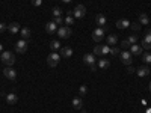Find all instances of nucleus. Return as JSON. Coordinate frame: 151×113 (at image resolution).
<instances>
[{
  "label": "nucleus",
  "instance_id": "nucleus-1",
  "mask_svg": "<svg viewBox=\"0 0 151 113\" xmlns=\"http://www.w3.org/2000/svg\"><path fill=\"white\" fill-rule=\"evenodd\" d=\"M0 57H2L3 64L8 65V67H11V65L15 64V54L12 53V51H3L2 54H0Z\"/></svg>",
  "mask_w": 151,
  "mask_h": 113
},
{
  "label": "nucleus",
  "instance_id": "nucleus-2",
  "mask_svg": "<svg viewBox=\"0 0 151 113\" xmlns=\"http://www.w3.org/2000/svg\"><path fill=\"white\" fill-rule=\"evenodd\" d=\"M56 33H58V36L60 38V39H68V38L71 36V33H73V30H71L68 26H65V27H64V26H60V27L58 29Z\"/></svg>",
  "mask_w": 151,
  "mask_h": 113
},
{
  "label": "nucleus",
  "instance_id": "nucleus-3",
  "mask_svg": "<svg viewBox=\"0 0 151 113\" xmlns=\"http://www.w3.org/2000/svg\"><path fill=\"white\" fill-rule=\"evenodd\" d=\"M59 60H60V54H58V53L53 51V53H50V54H48V57H47V64H48V67L55 68V67H58Z\"/></svg>",
  "mask_w": 151,
  "mask_h": 113
},
{
  "label": "nucleus",
  "instance_id": "nucleus-4",
  "mask_svg": "<svg viewBox=\"0 0 151 113\" xmlns=\"http://www.w3.org/2000/svg\"><path fill=\"white\" fill-rule=\"evenodd\" d=\"M85 14H86V8H85L83 5H77V6L74 8V11H73V17H74L76 20L83 18Z\"/></svg>",
  "mask_w": 151,
  "mask_h": 113
},
{
  "label": "nucleus",
  "instance_id": "nucleus-5",
  "mask_svg": "<svg viewBox=\"0 0 151 113\" xmlns=\"http://www.w3.org/2000/svg\"><path fill=\"white\" fill-rule=\"evenodd\" d=\"M104 32H106V30H104L103 27H97V29L92 32V39H94L95 42H100V41L104 38Z\"/></svg>",
  "mask_w": 151,
  "mask_h": 113
},
{
  "label": "nucleus",
  "instance_id": "nucleus-6",
  "mask_svg": "<svg viewBox=\"0 0 151 113\" xmlns=\"http://www.w3.org/2000/svg\"><path fill=\"white\" fill-rule=\"evenodd\" d=\"M26 50H27V41L26 39H20L17 44H15V51L23 54V53H26Z\"/></svg>",
  "mask_w": 151,
  "mask_h": 113
},
{
  "label": "nucleus",
  "instance_id": "nucleus-7",
  "mask_svg": "<svg viewBox=\"0 0 151 113\" xmlns=\"http://www.w3.org/2000/svg\"><path fill=\"white\" fill-rule=\"evenodd\" d=\"M119 57H121V62L124 65H132V62H133V59H132V53H129V51H124L122 53H119Z\"/></svg>",
  "mask_w": 151,
  "mask_h": 113
},
{
  "label": "nucleus",
  "instance_id": "nucleus-8",
  "mask_svg": "<svg viewBox=\"0 0 151 113\" xmlns=\"http://www.w3.org/2000/svg\"><path fill=\"white\" fill-rule=\"evenodd\" d=\"M3 75H5L8 80H15V79H17V71H15L14 68L8 67V68L3 69Z\"/></svg>",
  "mask_w": 151,
  "mask_h": 113
},
{
  "label": "nucleus",
  "instance_id": "nucleus-9",
  "mask_svg": "<svg viewBox=\"0 0 151 113\" xmlns=\"http://www.w3.org/2000/svg\"><path fill=\"white\" fill-rule=\"evenodd\" d=\"M145 50H151V30L147 32V35L144 36V39H142V45Z\"/></svg>",
  "mask_w": 151,
  "mask_h": 113
},
{
  "label": "nucleus",
  "instance_id": "nucleus-10",
  "mask_svg": "<svg viewBox=\"0 0 151 113\" xmlns=\"http://www.w3.org/2000/svg\"><path fill=\"white\" fill-rule=\"evenodd\" d=\"M59 54H60V57L68 59V57L73 56V48H71V47H62V48L59 50Z\"/></svg>",
  "mask_w": 151,
  "mask_h": 113
},
{
  "label": "nucleus",
  "instance_id": "nucleus-11",
  "mask_svg": "<svg viewBox=\"0 0 151 113\" xmlns=\"http://www.w3.org/2000/svg\"><path fill=\"white\" fill-rule=\"evenodd\" d=\"M17 101H18L17 94L11 92V94H8V95H6V103H8L9 106H15V104H17Z\"/></svg>",
  "mask_w": 151,
  "mask_h": 113
},
{
  "label": "nucleus",
  "instance_id": "nucleus-12",
  "mask_svg": "<svg viewBox=\"0 0 151 113\" xmlns=\"http://www.w3.org/2000/svg\"><path fill=\"white\" fill-rule=\"evenodd\" d=\"M95 23H97V26H98V27H106L107 20H106V17H104L103 14H98V15L95 17Z\"/></svg>",
  "mask_w": 151,
  "mask_h": 113
},
{
  "label": "nucleus",
  "instance_id": "nucleus-13",
  "mask_svg": "<svg viewBox=\"0 0 151 113\" xmlns=\"http://www.w3.org/2000/svg\"><path fill=\"white\" fill-rule=\"evenodd\" d=\"M97 67H98V69H107V68L110 67V60H109V59H104V57H101V59L98 60Z\"/></svg>",
  "mask_w": 151,
  "mask_h": 113
},
{
  "label": "nucleus",
  "instance_id": "nucleus-14",
  "mask_svg": "<svg viewBox=\"0 0 151 113\" xmlns=\"http://www.w3.org/2000/svg\"><path fill=\"white\" fill-rule=\"evenodd\" d=\"M136 74L139 75V77H147V75L150 74V68L147 67V65H144V67H139L136 69Z\"/></svg>",
  "mask_w": 151,
  "mask_h": 113
},
{
  "label": "nucleus",
  "instance_id": "nucleus-15",
  "mask_svg": "<svg viewBox=\"0 0 151 113\" xmlns=\"http://www.w3.org/2000/svg\"><path fill=\"white\" fill-rule=\"evenodd\" d=\"M45 32H47V33H56V32H58V26H56L53 21H48V23L45 24Z\"/></svg>",
  "mask_w": 151,
  "mask_h": 113
},
{
  "label": "nucleus",
  "instance_id": "nucleus-16",
  "mask_svg": "<svg viewBox=\"0 0 151 113\" xmlns=\"http://www.w3.org/2000/svg\"><path fill=\"white\" fill-rule=\"evenodd\" d=\"M83 62H85L86 65H89V67L94 65V64H95V54H94V53H92V54H85V56H83Z\"/></svg>",
  "mask_w": 151,
  "mask_h": 113
},
{
  "label": "nucleus",
  "instance_id": "nucleus-17",
  "mask_svg": "<svg viewBox=\"0 0 151 113\" xmlns=\"http://www.w3.org/2000/svg\"><path fill=\"white\" fill-rule=\"evenodd\" d=\"M129 26H130V21L125 20V18H121V20L116 21V27L118 29H127Z\"/></svg>",
  "mask_w": 151,
  "mask_h": 113
},
{
  "label": "nucleus",
  "instance_id": "nucleus-18",
  "mask_svg": "<svg viewBox=\"0 0 151 113\" xmlns=\"http://www.w3.org/2000/svg\"><path fill=\"white\" fill-rule=\"evenodd\" d=\"M8 30H9L11 33H18V32H20V24H18L17 21H12L9 26H8Z\"/></svg>",
  "mask_w": 151,
  "mask_h": 113
},
{
  "label": "nucleus",
  "instance_id": "nucleus-19",
  "mask_svg": "<svg viewBox=\"0 0 151 113\" xmlns=\"http://www.w3.org/2000/svg\"><path fill=\"white\" fill-rule=\"evenodd\" d=\"M130 53L134 54V56H141V54H142V47L137 45V44L132 45V47H130Z\"/></svg>",
  "mask_w": 151,
  "mask_h": 113
},
{
  "label": "nucleus",
  "instance_id": "nucleus-20",
  "mask_svg": "<svg viewBox=\"0 0 151 113\" xmlns=\"http://www.w3.org/2000/svg\"><path fill=\"white\" fill-rule=\"evenodd\" d=\"M82 106H83V101H82V98L80 97H76L74 99H73V107L74 109H82Z\"/></svg>",
  "mask_w": 151,
  "mask_h": 113
},
{
  "label": "nucleus",
  "instance_id": "nucleus-21",
  "mask_svg": "<svg viewBox=\"0 0 151 113\" xmlns=\"http://www.w3.org/2000/svg\"><path fill=\"white\" fill-rule=\"evenodd\" d=\"M116 42H118V36L110 33V35L107 36V45H116Z\"/></svg>",
  "mask_w": 151,
  "mask_h": 113
},
{
  "label": "nucleus",
  "instance_id": "nucleus-22",
  "mask_svg": "<svg viewBox=\"0 0 151 113\" xmlns=\"http://www.w3.org/2000/svg\"><path fill=\"white\" fill-rule=\"evenodd\" d=\"M133 32H139L141 30V27H142V24L139 23V21H134V23H130V26H129Z\"/></svg>",
  "mask_w": 151,
  "mask_h": 113
},
{
  "label": "nucleus",
  "instance_id": "nucleus-23",
  "mask_svg": "<svg viewBox=\"0 0 151 113\" xmlns=\"http://www.w3.org/2000/svg\"><path fill=\"white\" fill-rule=\"evenodd\" d=\"M50 48H52L53 51H58V50H60L62 47H60V42H59L58 39H55V41L50 42Z\"/></svg>",
  "mask_w": 151,
  "mask_h": 113
},
{
  "label": "nucleus",
  "instance_id": "nucleus-24",
  "mask_svg": "<svg viewBox=\"0 0 151 113\" xmlns=\"http://www.w3.org/2000/svg\"><path fill=\"white\" fill-rule=\"evenodd\" d=\"M21 38L23 39H29V36H30V29L29 27H24V29H21Z\"/></svg>",
  "mask_w": 151,
  "mask_h": 113
},
{
  "label": "nucleus",
  "instance_id": "nucleus-25",
  "mask_svg": "<svg viewBox=\"0 0 151 113\" xmlns=\"http://www.w3.org/2000/svg\"><path fill=\"white\" fill-rule=\"evenodd\" d=\"M137 21H139L141 24H148V23H150V18H148L147 14H141V15H139V20H137Z\"/></svg>",
  "mask_w": 151,
  "mask_h": 113
},
{
  "label": "nucleus",
  "instance_id": "nucleus-26",
  "mask_svg": "<svg viewBox=\"0 0 151 113\" xmlns=\"http://www.w3.org/2000/svg\"><path fill=\"white\" fill-rule=\"evenodd\" d=\"M64 21H65V24H67V26L70 27V26H73V24L76 23V18H74L73 15H67V18H65Z\"/></svg>",
  "mask_w": 151,
  "mask_h": 113
},
{
  "label": "nucleus",
  "instance_id": "nucleus-27",
  "mask_svg": "<svg viewBox=\"0 0 151 113\" xmlns=\"http://www.w3.org/2000/svg\"><path fill=\"white\" fill-rule=\"evenodd\" d=\"M127 39H129V42L132 44V45H134V44H137V35H134V33H132L129 38H127Z\"/></svg>",
  "mask_w": 151,
  "mask_h": 113
},
{
  "label": "nucleus",
  "instance_id": "nucleus-28",
  "mask_svg": "<svg viewBox=\"0 0 151 113\" xmlns=\"http://www.w3.org/2000/svg\"><path fill=\"white\" fill-rule=\"evenodd\" d=\"M86 94H88V86L82 84V86L79 87V95H80V97H85Z\"/></svg>",
  "mask_w": 151,
  "mask_h": 113
},
{
  "label": "nucleus",
  "instance_id": "nucleus-29",
  "mask_svg": "<svg viewBox=\"0 0 151 113\" xmlns=\"http://www.w3.org/2000/svg\"><path fill=\"white\" fill-rule=\"evenodd\" d=\"M94 54L103 57V56H101V45H95V47H94Z\"/></svg>",
  "mask_w": 151,
  "mask_h": 113
},
{
  "label": "nucleus",
  "instance_id": "nucleus-30",
  "mask_svg": "<svg viewBox=\"0 0 151 113\" xmlns=\"http://www.w3.org/2000/svg\"><path fill=\"white\" fill-rule=\"evenodd\" d=\"M109 53H110L112 56H119V53H121V51H119V48H118V47H112Z\"/></svg>",
  "mask_w": 151,
  "mask_h": 113
},
{
  "label": "nucleus",
  "instance_id": "nucleus-31",
  "mask_svg": "<svg viewBox=\"0 0 151 113\" xmlns=\"http://www.w3.org/2000/svg\"><path fill=\"white\" fill-rule=\"evenodd\" d=\"M109 51H110V47L109 45H101V56L109 54Z\"/></svg>",
  "mask_w": 151,
  "mask_h": 113
},
{
  "label": "nucleus",
  "instance_id": "nucleus-32",
  "mask_svg": "<svg viewBox=\"0 0 151 113\" xmlns=\"http://www.w3.org/2000/svg\"><path fill=\"white\" fill-rule=\"evenodd\" d=\"M53 23L56 24V26H62V23H64V18H62V17H55V18H53Z\"/></svg>",
  "mask_w": 151,
  "mask_h": 113
},
{
  "label": "nucleus",
  "instance_id": "nucleus-33",
  "mask_svg": "<svg viewBox=\"0 0 151 113\" xmlns=\"http://www.w3.org/2000/svg\"><path fill=\"white\" fill-rule=\"evenodd\" d=\"M121 47L125 50V48H130V47H132V44L129 42V39H122V41H121Z\"/></svg>",
  "mask_w": 151,
  "mask_h": 113
},
{
  "label": "nucleus",
  "instance_id": "nucleus-34",
  "mask_svg": "<svg viewBox=\"0 0 151 113\" xmlns=\"http://www.w3.org/2000/svg\"><path fill=\"white\" fill-rule=\"evenodd\" d=\"M62 15V11H60V8H53V17H60Z\"/></svg>",
  "mask_w": 151,
  "mask_h": 113
},
{
  "label": "nucleus",
  "instance_id": "nucleus-35",
  "mask_svg": "<svg viewBox=\"0 0 151 113\" xmlns=\"http://www.w3.org/2000/svg\"><path fill=\"white\" fill-rule=\"evenodd\" d=\"M142 59H144V62H145V64H151V54H150V53H145Z\"/></svg>",
  "mask_w": 151,
  "mask_h": 113
},
{
  "label": "nucleus",
  "instance_id": "nucleus-36",
  "mask_svg": "<svg viewBox=\"0 0 151 113\" xmlns=\"http://www.w3.org/2000/svg\"><path fill=\"white\" fill-rule=\"evenodd\" d=\"M32 5L33 6H41L42 5V0H32Z\"/></svg>",
  "mask_w": 151,
  "mask_h": 113
},
{
  "label": "nucleus",
  "instance_id": "nucleus-37",
  "mask_svg": "<svg viewBox=\"0 0 151 113\" xmlns=\"http://www.w3.org/2000/svg\"><path fill=\"white\" fill-rule=\"evenodd\" d=\"M6 29H8V27H6V24H5V23H0V33H3Z\"/></svg>",
  "mask_w": 151,
  "mask_h": 113
},
{
  "label": "nucleus",
  "instance_id": "nucleus-38",
  "mask_svg": "<svg viewBox=\"0 0 151 113\" xmlns=\"http://www.w3.org/2000/svg\"><path fill=\"white\" fill-rule=\"evenodd\" d=\"M89 68H91V71H97V68H98V67H97V65L94 64V65H91Z\"/></svg>",
  "mask_w": 151,
  "mask_h": 113
},
{
  "label": "nucleus",
  "instance_id": "nucleus-39",
  "mask_svg": "<svg viewBox=\"0 0 151 113\" xmlns=\"http://www.w3.org/2000/svg\"><path fill=\"white\" fill-rule=\"evenodd\" d=\"M2 53H3V45L0 44V54H2Z\"/></svg>",
  "mask_w": 151,
  "mask_h": 113
},
{
  "label": "nucleus",
  "instance_id": "nucleus-40",
  "mask_svg": "<svg viewBox=\"0 0 151 113\" xmlns=\"http://www.w3.org/2000/svg\"><path fill=\"white\" fill-rule=\"evenodd\" d=\"M62 2H64V3H70V2H71V0H62Z\"/></svg>",
  "mask_w": 151,
  "mask_h": 113
},
{
  "label": "nucleus",
  "instance_id": "nucleus-41",
  "mask_svg": "<svg viewBox=\"0 0 151 113\" xmlns=\"http://www.w3.org/2000/svg\"><path fill=\"white\" fill-rule=\"evenodd\" d=\"M150 91H151V83H150Z\"/></svg>",
  "mask_w": 151,
  "mask_h": 113
},
{
  "label": "nucleus",
  "instance_id": "nucleus-42",
  "mask_svg": "<svg viewBox=\"0 0 151 113\" xmlns=\"http://www.w3.org/2000/svg\"><path fill=\"white\" fill-rule=\"evenodd\" d=\"M150 23H151V20H150Z\"/></svg>",
  "mask_w": 151,
  "mask_h": 113
}]
</instances>
